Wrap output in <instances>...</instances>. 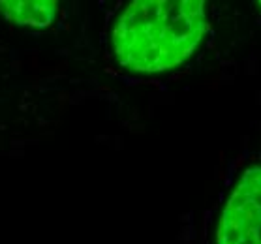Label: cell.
I'll return each mask as SVG.
<instances>
[{"instance_id":"cell-1","label":"cell","mask_w":261,"mask_h":244,"mask_svg":"<svg viewBox=\"0 0 261 244\" xmlns=\"http://www.w3.org/2000/svg\"><path fill=\"white\" fill-rule=\"evenodd\" d=\"M207 8L201 0H137L113 29V51L120 66L160 73L182 64L201 43Z\"/></svg>"},{"instance_id":"cell-2","label":"cell","mask_w":261,"mask_h":244,"mask_svg":"<svg viewBox=\"0 0 261 244\" xmlns=\"http://www.w3.org/2000/svg\"><path fill=\"white\" fill-rule=\"evenodd\" d=\"M218 244H261V164L246 167L227 197Z\"/></svg>"},{"instance_id":"cell-3","label":"cell","mask_w":261,"mask_h":244,"mask_svg":"<svg viewBox=\"0 0 261 244\" xmlns=\"http://www.w3.org/2000/svg\"><path fill=\"white\" fill-rule=\"evenodd\" d=\"M2 15L24 26H49L57 17V2L51 0H6L0 2Z\"/></svg>"},{"instance_id":"cell-4","label":"cell","mask_w":261,"mask_h":244,"mask_svg":"<svg viewBox=\"0 0 261 244\" xmlns=\"http://www.w3.org/2000/svg\"><path fill=\"white\" fill-rule=\"evenodd\" d=\"M259 6H261V2H259Z\"/></svg>"}]
</instances>
